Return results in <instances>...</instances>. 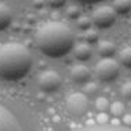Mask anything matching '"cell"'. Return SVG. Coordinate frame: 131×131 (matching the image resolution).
<instances>
[{
  "instance_id": "1",
  "label": "cell",
  "mask_w": 131,
  "mask_h": 131,
  "mask_svg": "<svg viewBox=\"0 0 131 131\" xmlns=\"http://www.w3.org/2000/svg\"><path fill=\"white\" fill-rule=\"evenodd\" d=\"M35 44L47 57L62 58L73 49L75 35L62 21H48L37 30Z\"/></svg>"
},
{
  "instance_id": "2",
  "label": "cell",
  "mask_w": 131,
  "mask_h": 131,
  "mask_svg": "<svg viewBox=\"0 0 131 131\" xmlns=\"http://www.w3.org/2000/svg\"><path fill=\"white\" fill-rule=\"evenodd\" d=\"M32 66V57L24 45L7 42L0 47V78L17 82L27 76Z\"/></svg>"
},
{
  "instance_id": "3",
  "label": "cell",
  "mask_w": 131,
  "mask_h": 131,
  "mask_svg": "<svg viewBox=\"0 0 131 131\" xmlns=\"http://www.w3.org/2000/svg\"><path fill=\"white\" fill-rule=\"evenodd\" d=\"M94 73L102 82L111 83L120 76V65L114 59H102L94 68Z\"/></svg>"
},
{
  "instance_id": "4",
  "label": "cell",
  "mask_w": 131,
  "mask_h": 131,
  "mask_svg": "<svg viewBox=\"0 0 131 131\" xmlns=\"http://www.w3.org/2000/svg\"><path fill=\"white\" fill-rule=\"evenodd\" d=\"M117 20V13L111 6H99L94 9L92 21L96 24L99 28H108L111 27Z\"/></svg>"
},
{
  "instance_id": "5",
  "label": "cell",
  "mask_w": 131,
  "mask_h": 131,
  "mask_svg": "<svg viewBox=\"0 0 131 131\" xmlns=\"http://www.w3.org/2000/svg\"><path fill=\"white\" fill-rule=\"evenodd\" d=\"M38 86L44 93H55L62 86V79L57 72L45 71L38 76Z\"/></svg>"
},
{
  "instance_id": "6",
  "label": "cell",
  "mask_w": 131,
  "mask_h": 131,
  "mask_svg": "<svg viewBox=\"0 0 131 131\" xmlns=\"http://www.w3.org/2000/svg\"><path fill=\"white\" fill-rule=\"evenodd\" d=\"M66 108L72 116L76 117H82L88 113L89 108V103H88V97L83 93H73L68 97L66 100Z\"/></svg>"
},
{
  "instance_id": "7",
  "label": "cell",
  "mask_w": 131,
  "mask_h": 131,
  "mask_svg": "<svg viewBox=\"0 0 131 131\" xmlns=\"http://www.w3.org/2000/svg\"><path fill=\"white\" fill-rule=\"evenodd\" d=\"M0 131H21L13 113L0 104Z\"/></svg>"
},
{
  "instance_id": "8",
  "label": "cell",
  "mask_w": 131,
  "mask_h": 131,
  "mask_svg": "<svg viewBox=\"0 0 131 131\" xmlns=\"http://www.w3.org/2000/svg\"><path fill=\"white\" fill-rule=\"evenodd\" d=\"M71 76L73 79V82H76V83H80V85L82 83H88L89 79H90V71L85 65H76L72 68Z\"/></svg>"
},
{
  "instance_id": "9",
  "label": "cell",
  "mask_w": 131,
  "mask_h": 131,
  "mask_svg": "<svg viewBox=\"0 0 131 131\" xmlns=\"http://www.w3.org/2000/svg\"><path fill=\"white\" fill-rule=\"evenodd\" d=\"M116 45H114V42H111V41H99V44H97V54L100 55V57L103 58V59H111V57H113L114 54H116Z\"/></svg>"
},
{
  "instance_id": "10",
  "label": "cell",
  "mask_w": 131,
  "mask_h": 131,
  "mask_svg": "<svg viewBox=\"0 0 131 131\" xmlns=\"http://www.w3.org/2000/svg\"><path fill=\"white\" fill-rule=\"evenodd\" d=\"M13 20V13L10 7L4 3H0V31L6 30L12 24Z\"/></svg>"
},
{
  "instance_id": "11",
  "label": "cell",
  "mask_w": 131,
  "mask_h": 131,
  "mask_svg": "<svg viewBox=\"0 0 131 131\" xmlns=\"http://www.w3.org/2000/svg\"><path fill=\"white\" fill-rule=\"evenodd\" d=\"M73 54L78 61H88L92 57V54H93V49H92V47L89 44L82 42V44H78L73 48Z\"/></svg>"
},
{
  "instance_id": "12",
  "label": "cell",
  "mask_w": 131,
  "mask_h": 131,
  "mask_svg": "<svg viewBox=\"0 0 131 131\" xmlns=\"http://www.w3.org/2000/svg\"><path fill=\"white\" fill-rule=\"evenodd\" d=\"M72 131H131V128L121 127V125H92V127H83Z\"/></svg>"
},
{
  "instance_id": "13",
  "label": "cell",
  "mask_w": 131,
  "mask_h": 131,
  "mask_svg": "<svg viewBox=\"0 0 131 131\" xmlns=\"http://www.w3.org/2000/svg\"><path fill=\"white\" fill-rule=\"evenodd\" d=\"M113 9L116 10L117 14H128V13L131 12V2H125V0L116 2Z\"/></svg>"
},
{
  "instance_id": "14",
  "label": "cell",
  "mask_w": 131,
  "mask_h": 131,
  "mask_svg": "<svg viewBox=\"0 0 131 131\" xmlns=\"http://www.w3.org/2000/svg\"><path fill=\"white\" fill-rule=\"evenodd\" d=\"M120 62H121L123 66L130 69L131 68V47H127L124 48L121 52H120Z\"/></svg>"
},
{
  "instance_id": "15",
  "label": "cell",
  "mask_w": 131,
  "mask_h": 131,
  "mask_svg": "<svg viewBox=\"0 0 131 131\" xmlns=\"http://www.w3.org/2000/svg\"><path fill=\"white\" fill-rule=\"evenodd\" d=\"M83 38H85L86 44H96L99 41V35H97V31L94 30H88V31L83 32Z\"/></svg>"
},
{
  "instance_id": "16",
  "label": "cell",
  "mask_w": 131,
  "mask_h": 131,
  "mask_svg": "<svg viewBox=\"0 0 131 131\" xmlns=\"http://www.w3.org/2000/svg\"><path fill=\"white\" fill-rule=\"evenodd\" d=\"M90 24H92V20L88 17H80L79 20H78V27H79L80 30H83V31L90 30Z\"/></svg>"
},
{
  "instance_id": "17",
  "label": "cell",
  "mask_w": 131,
  "mask_h": 131,
  "mask_svg": "<svg viewBox=\"0 0 131 131\" xmlns=\"http://www.w3.org/2000/svg\"><path fill=\"white\" fill-rule=\"evenodd\" d=\"M121 94L127 99H131V82L124 83V86L121 88Z\"/></svg>"
},
{
  "instance_id": "18",
  "label": "cell",
  "mask_w": 131,
  "mask_h": 131,
  "mask_svg": "<svg viewBox=\"0 0 131 131\" xmlns=\"http://www.w3.org/2000/svg\"><path fill=\"white\" fill-rule=\"evenodd\" d=\"M68 14L71 16V17H78L79 16V9L78 7H69V10H68Z\"/></svg>"
},
{
  "instance_id": "19",
  "label": "cell",
  "mask_w": 131,
  "mask_h": 131,
  "mask_svg": "<svg viewBox=\"0 0 131 131\" xmlns=\"http://www.w3.org/2000/svg\"><path fill=\"white\" fill-rule=\"evenodd\" d=\"M96 85H88L86 86V90H88V93H94V90H96Z\"/></svg>"
}]
</instances>
